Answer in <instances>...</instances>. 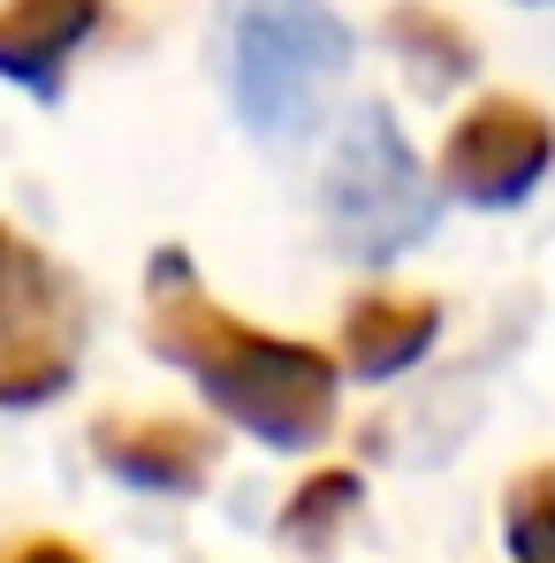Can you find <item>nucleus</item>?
Listing matches in <instances>:
<instances>
[{
    "mask_svg": "<svg viewBox=\"0 0 555 563\" xmlns=\"http://www.w3.org/2000/svg\"><path fill=\"white\" fill-rule=\"evenodd\" d=\"M510 549L525 563H555V465L510 487Z\"/></svg>",
    "mask_w": 555,
    "mask_h": 563,
    "instance_id": "obj_10",
    "label": "nucleus"
},
{
    "mask_svg": "<svg viewBox=\"0 0 555 563\" xmlns=\"http://www.w3.org/2000/svg\"><path fill=\"white\" fill-rule=\"evenodd\" d=\"M153 351L184 358L190 374L206 380V396L236 427H252L259 442H275V450L320 442L328 419H335V374H328V358L304 351V343H275V335L229 320L221 305H206L176 252L153 260Z\"/></svg>",
    "mask_w": 555,
    "mask_h": 563,
    "instance_id": "obj_1",
    "label": "nucleus"
},
{
    "mask_svg": "<svg viewBox=\"0 0 555 563\" xmlns=\"http://www.w3.org/2000/svg\"><path fill=\"white\" fill-rule=\"evenodd\" d=\"M343 62L351 31L328 0H229V92L252 130H304Z\"/></svg>",
    "mask_w": 555,
    "mask_h": 563,
    "instance_id": "obj_2",
    "label": "nucleus"
},
{
    "mask_svg": "<svg viewBox=\"0 0 555 563\" xmlns=\"http://www.w3.org/2000/svg\"><path fill=\"white\" fill-rule=\"evenodd\" d=\"M426 343H434V305H388V297H373V305L351 312V366H358V380L403 374Z\"/></svg>",
    "mask_w": 555,
    "mask_h": 563,
    "instance_id": "obj_8",
    "label": "nucleus"
},
{
    "mask_svg": "<svg viewBox=\"0 0 555 563\" xmlns=\"http://www.w3.org/2000/svg\"><path fill=\"white\" fill-rule=\"evenodd\" d=\"M388 38H396L403 62L426 69V85H457L464 69H471V38H464L457 23L426 15V8H396V15H388Z\"/></svg>",
    "mask_w": 555,
    "mask_h": 563,
    "instance_id": "obj_9",
    "label": "nucleus"
},
{
    "mask_svg": "<svg viewBox=\"0 0 555 563\" xmlns=\"http://www.w3.org/2000/svg\"><path fill=\"white\" fill-rule=\"evenodd\" d=\"M107 15V0H8L0 8V77L54 92L69 54L85 46Z\"/></svg>",
    "mask_w": 555,
    "mask_h": 563,
    "instance_id": "obj_6",
    "label": "nucleus"
},
{
    "mask_svg": "<svg viewBox=\"0 0 555 563\" xmlns=\"http://www.w3.org/2000/svg\"><path fill=\"white\" fill-rule=\"evenodd\" d=\"M99 457H107V472H122L137 487L190 495L213 472V442L190 427H168V419H137V427H99Z\"/></svg>",
    "mask_w": 555,
    "mask_h": 563,
    "instance_id": "obj_7",
    "label": "nucleus"
},
{
    "mask_svg": "<svg viewBox=\"0 0 555 563\" xmlns=\"http://www.w3.org/2000/svg\"><path fill=\"white\" fill-rule=\"evenodd\" d=\"M555 161V130L541 107L525 99H479L449 130V153H442V184L471 198V206H518L525 190L548 176Z\"/></svg>",
    "mask_w": 555,
    "mask_h": 563,
    "instance_id": "obj_5",
    "label": "nucleus"
},
{
    "mask_svg": "<svg viewBox=\"0 0 555 563\" xmlns=\"http://www.w3.org/2000/svg\"><path fill=\"white\" fill-rule=\"evenodd\" d=\"M328 221L358 260H396L411 236L434 229V190L419 176L403 130L388 122V107H358L335 168H328Z\"/></svg>",
    "mask_w": 555,
    "mask_h": 563,
    "instance_id": "obj_3",
    "label": "nucleus"
},
{
    "mask_svg": "<svg viewBox=\"0 0 555 563\" xmlns=\"http://www.w3.org/2000/svg\"><path fill=\"white\" fill-rule=\"evenodd\" d=\"M351 503H358V479H312V487H304V503H297V510L281 518V533H289V541H312V549H320V541H328V526H335V518H343Z\"/></svg>",
    "mask_w": 555,
    "mask_h": 563,
    "instance_id": "obj_11",
    "label": "nucleus"
},
{
    "mask_svg": "<svg viewBox=\"0 0 555 563\" xmlns=\"http://www.w3.org/2000/svg\"><path fill=\"white\" fill-rule=\"evenodd\" d=\"M15 563H77V556H69V549H23Z\"/></svg>",
    "mask_w": 555,
    "mask_h": 563,
    "instance_id": "obj_12",
    "label": "nucleus"
},
{
    "mask_svg": "<svg viewBox=\"0 0 555 563\" xmlns=\"http://www.w3.org/2000/svg\"><path fill=\"white\" fill-rule=\"evenodd\" d=\"M77 297L31 244L0 236V404H38L77 366Z\"/></svg>",
    "mask_w": 555,
    "mask_h": 563,
    "instance_id": "obj_4",
    "label": "nucleus"
}]
</instances>
